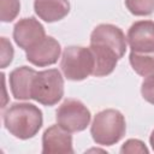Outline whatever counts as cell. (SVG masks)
<instances>
[{
	"instance_id": "obj_1",
	"label": "cell",
	"mask_w": 154,
	"mask_h": 154,
	"mask_svg": "<svg viewBox=\"0 0 154 154\" xmlns=\"http://www.w3.org/2000/svg\"><path fill=\"white\" fill-rule=\"evenodd\" d=\"M42 112L32 103H13L4 113V124L7 131L17 138L34 137L42 126Z\"/></svg>"
},
{
	"instance_id": "obj_2",
	"label": "cell",
	"mask_w": 154,
	"mask_h": 154,
	"mask_svg": "<svg viewBox=\"0 0 154 154\" xmlns=\"http://www.w3.org/2000/svg\"><path fill=\"white\" fill-rule=\"evenodd\" d=\"M126 124L124 116L117 109H105L99 112L91 124L90 132L93 140L101 146H112L125 135Z\"/></svg>"
},
{
	"instance_id": "obj_3",
	"label": "cell",
	"mask_w": 154,
	"mask_h": 154,
	"mask_svg": "<svg viewBox=\"0 0 154 154\" xmlns=\"http://www.w3.org/2000/svg\"><path fill=\"white\" fill-rule=\"evenodd\" d=\"M95 59L90 48L70 46L63 52L60 67L64 76L70 81H82L93 75Z\"/></svg>"
},
{
	"instance_id": "obj_4",
	"label": "cell",
	"mask_w": 154,
	"mask_h": 154,
	"mask_svg": "<svg viewBox=\"0 0 154 154\" xmlns=\"http://www.w3.org/2000/svg\"><path fill=\"white\" fill-rule=\"evenodd\" d=\"M64 95V79L57 69L36 72L31 85V99L45 105L53 106Z\"/></svg>"
},
{
	"instance_id": "obj_5",
	"label": "cell",
	"mask_w": 154,
	"mask_h": 154,
	"mask_svg": "<svg viewBox=\"0 0 154 154\" xmlns=\"http://www.w3.org/2000/svg\"><path fill=\"white\" fill-rule=\"evenodd\" d=\"M90 122L89 109L76 99L65 100L57 111V123L69 132L83 131Z\"/></svg>"
},
{
	"instance_id": "obj_6",
	"label": "cell",
	"mask_w": 154,
	"mask_h": 154,
	"mask_svg": "<svg viewBox=\"0 0 154 154\" xmlns=\"http://www.w3.org/2000/svg\"><path fill=\"white\" fill-rule=\"evenodd\" d=\"M126 38L132 52H154V22H135L128 30Z\"/></svg>"
},
{
	"instance_id": "obj_7",
	"label": "cell",
	"mask_w": 154,
	"mask_h": 154,
	"mask_svg": "<svg viewBox=\"0 0 154 154\" xmlns=\"http://www.w3.org/2000/svg\"><path fill=\"white\" fill-rule=\"evenodd\" d=\"M46 37L42 24L34 17L23 18L13 28L14 42L23 49H28Z\"/></svg>"
},
{
	"instance_id": "obj_8",
	"label": "cell",
	"mask_w": 154,
	"mask_h": 154,
	"mask_svg": "<svg viewBox=\"0 0 154 154\" xmlns=\"http://www.w3.org/2000/svg\"><path fill=\"white\" fill-rule=\"evenodd\" d=\"M59 55L60 45L55 38L51 36H46L38 43L26 49V60L40 67L57 63Z\"/></svg>"
},
{
	"instance_id": "obj_9",
	"label": "cell",
	"mask_w": 154,
	"mask_h": 154,
	"mask_svg": "<svg viewBox=\"0 0 154 154\" xmlns=\"http://www.w3.org/2000/svg\"><path fill=\"white\" fill-rule=\"evenodd\" d=\"M90 42L101 43L112 48L120 58H123L126 51V38L124 32L112 24L97 25L90 35Z\"/></svg>"
},
{
	"instance_id": "obj_10",
	"label": "cell",
	"mask_w": 154,
	"mask_h": 154,
	"mask_svg": "<svg viewBox=\"0 0 154 154\" xmlns=\"http://www.w3.org/2000/svg\"><path fill=\"white\" fill-rule=\"evenodd\" d=\"M42 153L45 154H65L73 153L72 137L69 131L59 125L48 128L42 137Z\"/></svg>"
},
{
	"instance_id": "obj_11",
	"label": "cell",
	"mask_w": 154,
	"mask_h": 154,
	"mask_svg": "<svg viewBox=\"0 0 154 154\" xmlns=\"http://www.w3.org/2000/svg\"><path fill=\"white\" fill-rule=\"evenodd\" d=\"M36 71L28 66L14 69L10 73V87L13 97L19 100L31 99V85Z\"/></svg>"
},
{
	"instance_id": "obj_12",
	"label": "cell",
	"mask_w": 154,
	"mask_h": 154,
	"mask_svg": "<svg viewBox=\"0 0 154 154\" xmlns=\"http://www.w3.org/2000/svg\"><path fill=\"white\" fill-rule=\"evenodd\" d=\"M34 8L41 19L52 23L67 16L70 12V4L67 0H35Z\"/></svg>"
},
{
	"instance_id": "obj_13",
	"label": "cell",
	"mask_w": 154,
	"mask_h": 154,
	"mask_svg": "<svg viewBox=\"0 0 154 154\" xmlns=\"http://www.w3.org/2000/svg\"><path fill=\"white\" fill-rule=\"evenodd\" d=\"M129 60L134 71L140 76L147 77L154 75V52L138 53L131 51Z\"/></svg>"
},
{
	"instance_id": "obj_14",
	"label": "cell",
	"mask_w": 154,
	"mask_h": 154,
	"mask_svg": "<svg viewBox=\"0 0 154 154\" xmlns=\"http://www.w3.org/2000/svg\"><path fill=\"white\" fill-rule=\"evenodd\" d=\"M125 5L135 16H149L154 12V0H125Z\"/></svg>"
},
{
	"instance_id": "obj_15",
	"label": "cell",
	"mask_w": 154,
	"mask_h": 154,
	"mask_svg": "<svg viewBox=\"0 0 154 154\" xmlns=\"http://www.w3.org/2000/svg\"><path fill=\"white\" fill-rule=\"evenodd\" d=\"M20 8L19 0H0V18L2 22L13 20Z\"/></svg>"
},
{
	"instance_id": "obj_16",
	"label": "cell",
	"mask_w": 154,
	"mask_h": 154,
	"mask_svg": "<svg viewBox=\"0 0 154 154\" xmlns=\"http://www.w3.org/2000/svg\"><path fill=\"white\" fill-rule=\"evenodd\" d=\"M0 47H1V53H0V60H1V67H6L13 58V48L11 43L7 41L6 37H1L0 40Z\"/></svg>"
},
{
	"instance_id": "obj_17",
	"label": "cell",
	"mask_w": 154,
	"mask_h": 154,
	"mask_svg": "<svg viewBox=\"0 0 154 154\" xmlns=\"http://www.w3.org/2000/svg\"><path fill=\"white\" fill-rule=\"evenodd\" d=\"M120 153L123 154H134V153H148L144 143L138 140H129L120 148Z\"/></svg>"
},
{
	"instance_id": "obj_18",
	"label": "cell",
	"mask_w": 154,
	"mask_h": 154,
	"mask_svg": "<svg viewBox=\"0 0 154 154\" xmlns=\"http://www.w3.org/2000/svg\"><path fill=\"white\" fill-rule=\"evenodd\" d=\"M141 94L146 101L154 105V75L147 76V78L142 82Z\"/></svg>"
},
{
	"instance_id": "obj_19",
	"label": "cell",
	"mask_w": 154,
	"mask_h": 154,
	"mask_svg": "<svg viewBox=\"0 0 154 154\" xmlns=\"http://www.w3.org/2000/svg\"><path fill=\"white\" fill-rule=\"evenodd\" d=\"M149 141H150V146H152V148H153V150H154V130H153V132H152V135H150Z\"/></svg>"
}]
</instances>
